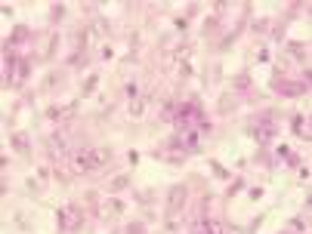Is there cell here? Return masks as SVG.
Returning a JSON list of instances; mask_svg holds the SVG:
<instances>
[{"mask_svg": "<svg viewBox=\"0 0 312 234\" xmlns=\"http://www.w3.org/2000/svg\"><path fill=\"white\" fill-rule=\"evenodd\" d=\"M105 160H108L105 151H87V154H80L77 167H80V170H96V167H102Z\"/></svg>", "mask_w": 312, "mask_h": 234, "instance_id": "obj_1", "label": "cell"}, {"mask_svg": "<svg viewBox=\"0 0 312 234\" xmlns=\"http://www.w3.org/2000/svg\"><path fill=\"white\" fill-rule=\"evenodd\" d=\"M272 120H269V117H260V123H257V136L263 139V142H266V139H272Z\"/></svg>", "mask_w": 312, "mask_h": 234, "instance_id": "obj_2", "label": "cell"}]
</instances>
